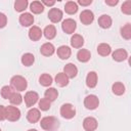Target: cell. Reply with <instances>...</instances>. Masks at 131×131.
Segmentation results:
<instances>
[{"label":"cell","mask_w":131,"mask_h":131,"mask_svg":"<svg viewBox=\"0 0 131 131\" xmlns=\"http://www.w3.org/2000/svg\"><path fill=\"white\" fill-rule=\"evenodd\" d=\"M20 118V111L16 106L8 105L6 106V119L10 122L18 121Z\"/></svg>","instance_id":"4"},{"label":"cell","mask_w":131,"mask_h":131,"mask_svg":"<svg viewBox=\"0 0 131 131\" xmlns=\"http://www.w3.org/2000/svg\"><path fill=\"white\" fill-rule=\"evenodd\" d=\"M35 61V56L34 54L32 53H25L23 56H21V63L25 66V67H31Z\"/></svg>","instance_id":"27"},{"label":"cell","mask_w":131,"mask_h":131,"mask_svg":"<svg viewBox=\"0 0 131 131\" xmlns=\"http://www.w3.org/2000/svg\"><path fill=\"white\" fill-rule=\"evenodd\" d=\"M48 17L52 23H58L62 18V11L58 8H51L48 12Z\"/></svg>","instance_id":"13"},{"label":"cell","mask_w":131,"mask_h":131,"mask_svg":"<svg viewBox=\"0 0 131 131\" xmlns=\"http://www.w3.org/2000/svg\"><path fill=\"white\" fill-rule=\"evenodd\" d=\"M64 11L68 14H75L78 11V4L74 1H69L64 5Z\"/></svg>","instance_id":"26"},{"label":"cell","mask_w":131,"mask_h":131,"mask_svg":"<svg viewBox=\"0 0 131 131\" xmlns=\"http://www.w3.org/2000/svg\"><path fill=\"white\" fill-rule=\"evenodd\" d=\"M34 23V16L29 13V12H25L23 14H20L19 16V24L23 27H30L32 26Z\"/></svg>","instance_id":"16"},{"label":"cell","mask_w":131,"mask_h":131,"mask_svg":"<svg viewBox=\"0 0 131 131\" xmlns=\"http://www.w3.org/2000/svg\"><path fill=\"white\" fill-rule=\"evenodd\" d=\"M60 115L64 119H73L76 116V108L71 103H63L60 106Z\"/></svg>","instance_id":"3"},{"label":"cell","mask_w":131,"mask_h":131,"mask_svg":"<svg viewBox=\"0 0 131 131\" xmlns=\"http://www.w3.org/2000/svg\"><path fill=\"white\" fill-rule=\"evenodd\" d=\"M63 74L69 78V79H73L77 76L78 74V69L74 63H68L64 66L63 68Z\"/></svg>","instance_id":"11"},{"label":"cell","mask_w":131,"mask_h":131,"mask_svg":"<svg viewBox=\"0 0 131 131\" xmlns=\"http://www.w3.org/2000/svg\"><path fill=\"white\" fill-rule=\"evenodd\" d=\"M80 20L83 25H90L94 20V14L91 10L85 9L80 13Z\"/></svg>","instance_id":"9"},{"label":"cell","mask_w":131,"mask_h":131,"mask_svg":"<svg viewBox=\"0 0 131 131\" xmlns=\"http://www.w3.org/2000/svg\"><path fill=\"white\" fill-rule=\"evenodd\" d=\"M78 3L80 5H82V6H88V5H90L92 3V0H79Z\"/></svg>","instance_id":"39"},{"label":"cell","mask_w":131,"mask_h":131,"mask_svg":"<svg viewBox=\"0 0 131 131\" xmlns=\"http://www.w3.org/2000/svg\"><path fill=\"white\" fill-rule=\"evenodd\" d=\"M44 96H45V98H47L49 101H54V100L57 98V96H58V92H57V90H56L55 88L50 87V88H48V89L45 91Z\"/></svg>","instance_id":"30"},{"label":"cell","mask_w":131,"mask_h":131,"mask_svg":"<svg viewBox=\"0 0 131 131\" xmlns=\"http://www.w3.org/2000/svg\"><path fill=\"white\" fill-rule=\"evenodd\" d=\"M56 53H57V56L60 59H68L72 54V50H71V48L69 46L62 45V46H59L57 48Z\"/></svg>","instance_id":"15"},{"label":"cell","mask_w":131,"mask_h":131,"mask_svg":"<svg viewBox=\"0 0 131 131\" xmlns=\"http://www.w3.org/2000/svg\"><path fill=\"white\" fill-rule=\"evenodd\" d=\"M51 106V101H49L47 98H41L39 100V107L41 111H48Z\"/></svg>","instance_id":"35"},{"label":"cell","mask_w":131,"mask_h":131,"mask_svg":"<svg viewBox=\"0 0 131 131\" xmlns=\"http://www.w3.org/2000/svg\"><path fill=\"white\" fill-rule=\"evenodd\" d=\"M84 105L87 110H95L99 105V99L94 94L87 95L84 99Z\"/></svg>","instance_id":"5"},{"label":"cell","mask_w":131,"mask_h":131,"mask_svg":"<svg viewBox=\"0 0 131 131\" xmlns=\"http://www.w3.org/2000/svg\"><path fill=\"white\" fill-rule=\"evenodd\" d=\"M55 83L60 87H64L69 84V78L63 73H58L55 76Z\"/></svg>","instance_id":"25"},{"label":"cell","mask_w":131,"mask_h":131,"mask_svg":"<svg viewBox=\"0 0 131 131\" xmlns=\"http://www.w3.org/2000/svg\"><path fill=\"white\" fill-rule=\"evenodd\" d=\"M40 118H41L40 111H39L38 108H35V107L31 108V110L28 112V114H27V120H28L30 123H32V124L37 123V122L40 120Z\"/></svg>","instance_id":"12"},{"label":"cell","mask_w":131,"mask_h":131,"mask_svg":"<svg viewBox=\"0 0 131 131\" xmlns=\"http://www.w3.org/2000/svg\"><path fill=\"white\" fill-rule=\"evenodd\" d=\"M10 84H11V87L16 90L17 92H21V91H25L28 87V82L27 80L23 77V76H19V75H16V76H13L10 80Z\"/></svg>","instance_id":"2"},{"label":"cell","mask_w":131,"mask_h":131,"mask_svg":"<svg viewBox=\"0 0 131 131\" xmlns=\"http://www.w3.org/2000/svg\"><path fill=\"white\" fill-rule=\"evenodd\" d=\"M112 90L115 95H122L125 93V86L121 82H115L112 86Z\"/></svg>","instance_id":"29"},{"label":"cell","mask_w":131,"mask_h":131,"mask_svg":"<svg viewBox=\"0 0 131 131\" xmlns=\"http://www.w3.org/2000/svg\"><path fill=\"white\" fill-rule=\"evenodd\" d=\"M13 93V90H12V87L11 86H3L1 88V96L4 98V99H9V97L11 96V94Z\"/></svg>","instance_id":"34"},{"label":"cell","mask_w":131,"mask_h":131,"mask_svg":"<svg viewBox=\"0 0 131 131\" xmlns=\"http://www.w3.org/2000/svg\"><path fill=\"white\" fill-rule=\"evenodd\" d=\"M90 57H91V53H90V51L88 49H80L78 51V53H77V58L81 62L89 61Z\"/></svg>","instance_id":"21"},{"label":"cell","mask_w":131,"mask_h":131,"mask_svg":"<svg viewBox=\"0 0 131 131\" xmlns=\"http://www.w3.org/2000/svg\"><path fill=\"white\" fill-rule=\"evenodd\" d=\"M71 45L74 48H81L84 45V38L79 34H74L71 38Z\"/></svg>","instance_id":"20"},{"label":"cell","mask_w":131,"mask_h":131,"mask_svg":"<svg viewBox=\"0 0 131 131\" xmlns=\"http://www.w3.org/2000/svg\"><path fill=\"white\" fill-rule=\"evenodd\" d=\"M86 85L89 88H94L97 85V74L95 72H89L86 77Z\"/></svg>","instance_id":"19"},{"label":"cell","mask_w":131,"mask_h":131,"mask_svg":"<svg viewBox=\"0 0 131 131\" xmlns=\"http://www.w3.org/2000/svg\"><path fill=\"white\" fill-rule=\"evenodd\" d=\"M28 131H37V130H36V129H29Z\"/></svg>","instance_id":"42"},{"label":"cell","mask_w":131,"mask_h":131,"mask_svg":"<svg viewBox=\"0 0 131 131\" xmlns=\"http://www.w3.org/2000/svg\"><path fill=\"white\" fill-rule=\"evenodd\" d=\"M97 126H98L97 120L93 117H87L83 121V128L86 131H94L96 130Z\"/></svg>","instance_id":"8"},{"label":"cell","mask_w":131,"mask_h":131,"mask_svg":"<svg viewBox=\"0 0 131 131\" xmlns=\"http://www.w3.org/2000/svg\"><path fill=\"white\" fill-rule=\"evenodd\" d=\"M30 9L33 13L35 14H39L41 12H43L44 10V5L42 4V2L40 1H33L31 4H30Z\"/></svg>","instance_id":"24"},{"label":"cell","mask_w":131,"mask_h":131,"mask_svg":"<svg viewBox=\"0 0 131 131\" xmlns=\"http://www.w3.org/2000/svg\"><path fill=\"white\" fill-rule=\"evenodd\" d=\"M24 99H25L26 105H27L28 107H31V106H33V105L36 104V102H37L38 99H39V95H38V93L35 92V91H28V92L25 94Z\"/></svg>","instance_id":"7"},{"label":"cell","mask_w":131,"mask_h":131,"mask_svg":"<svg viewBox=\"0 0 131 131\" xmlns=\"http://www.w3.org/2000/svg\"><path fill=\"white\" fill-rule=\"evenodd\" d=\"M121 10H122V12L123 13H125V14H131V1L130 0H127V1H125L123 4H122V6H121Z\"/></svg>","instance_id":"36"},{"label":"cell","mask_w":131,"mask_h":131,"mask_svg":"<svg viewBox=\"0 0 131 131\" xmlns=\"http://www.w3.org/2000/svg\"><path fill=\"white\" fill-rule=\"evenodd\" d=\"M43 34L46 37V39L51 40L56 36V29H55V27L53 25H49V26L45 27V29L43 31Z\"/></svg>","instance_id":"23"},{"label":"cell","mask_w":131,"mask_h":131,"mask_svg":"<svg viewBox=\"0 0 131 131\" xmlns=\"http://www.w3.org/2000/svg\"><path fill=\"white\" fill-rule=\"evenodd\" d=\"M42 34H43V32L41 31V29L39 27L33 26V27H31V29L29 31V38L32 41H39L42 37Z\"/></svg>","instance_id":"14"},{"label":"cell","mask_w":131,"mask_h":131,"mask_svg":"<svg viewBox=\"0 0 131 131\" xmlns=\"http://www.w3.org/2000/svg\"><path fill=\"white\" fill-rule=\"evenodd\" d=\"M40 126L42 129L46 131H54L59 126V122L55 117H52V116L44 117L40 121Z\"/></svg>","instance_id":"1"},{"label":"cell","mask_w":131,"mask_h":131,"mask_svg":"<svg viewBox=\"0 0 131 131\" xmlns=\"http://www.w3.org/2000/svg\"><path fill=\"white\" fill-rule=\"evenodd\" d=\"M43 5H47V6H52L55 4V1H42Z\"/></svg>","instance_id":"41"},{"label":"cell","mask_w":131,"mask_h":131,"mask_svg":"<svg viewBox=\"0 0 131 131\" xmlns=\"http://www.w3.org/2000/svg\"><path fill=\"white\" fill-rule=\"evenodd\" d=\"M112 23H113L112 17L110 15H107V14H102L98 18V25L102 29H108V28H111Z\"/></svg>","instance_id":"18"},{"label":"cell","mask_w":131,"mask_h":131,"mask_svg":"<svg viewBox=\"0 0 131 131\" xmlns=\"http://www.w3.org/2000/svg\"><path fill=\"white\" fill-rule=\"evenodd\" d=\"M111 52H112V48L106 43H100L97 46V53L101 56H107L108 54H111Z\"/></svg>","instance_id":"22"},{"label":"cell","mask_w":131,"mask_h":131,"mask_svg":"<svg viewBox=\"0 0 131 131\" xmlns=\"http://www.w3.org/2000/svg\"><path fill=\"white\" fill-rule=\"evenodd\" d=\"M28 4H29L28 0H16L14 2V9L17 12L25 11V9L28 7Z\"/></svg>","instance_id":"32"},{"label":"cell","mask_w":131,"mask_h":131,"mask_svg":"<svg viewBox=\"0 0 131 131\" xmlns=\"http://www.w3.org/2000/svg\"><path fill=\"white\" fill-rule=\"evenodd\" d=\"M0 131H1V129H0Z\"/></svg>","instance_id":"43"},{"label":"cell","mask_w":131,"mask_h":131,"mask_svg":"<svg viewBox=\"0 0 131 131\" xmlns=\"http://www.w3.org/2000/svg\"><path fill=\"white\" fill-rule=\"evenodd\" d=\"M119 3V0H105V4L106 5H111V6H115Z\"/></svg>","instance_id":"40"},{"label":"cell","mask_w":131,"mask_h":131,"mask_svg":"<svg viewBox=\"0 0 131 131\" xmlns=\"http://www.w3.org/2000/svg\"><path fill=\"white\" fill-rule=\"evenodd\" d=\"M23 96L20 95L19 92H16V91H13V93L11 94V96L9 97V101L11 104H14V105H18L21 103L23 101Z\"/></svg>","instance_id":"31"},{"label":"cell","mask_w":131,"mask_h":131,"mask_svg":"<svg viewBox=\"0 0 131 131\" xmlns=\"http://www.w3.org/2000/svg\"><path fill=\"white\" fill-rule=\"evenodd\" d=\"M6 24H7V16L4 13L0 12V29L4 28L6 26Z\"/></svg>","instance_id":"37"},{"label":"cell","mask_w":131,"mask_h":131,"mask_svg":"<svg viewBox=\"0 0 131 131\" xmlns=\"http://www.w3.org/2000/svg\"><path fill=\"white\" fill-rule=\"evenodd\" d=\"M112 56H113V59H114V60L121 62V61H124V60L127 59V57H128V52H127L125 49H123V48H119V49H116V50L113 52Z\"/></svg>","instance_id":"10"},{"label":"cell","mask_w":131,"mask_h":131,"mask_svg":"<svg viewBox=\"0 0 131 131\" xmlns=\"http://www.w3.org/2000/svg\"><path fill=\"white\" fill-rule=\"evenodd\" d=\"M54 51H55V48H54L53 44L52 43H49V42L44 43L41 46V48H40V52L44 56H51L54 53Z\"/></svg>","instance_id":"17"},{"label":"cell","mask_w":131,"mask_h":131,"mask_svg":"<svg viewBox=\"0 0 131 131\" xmlns=\"http://www.w3.org/2000/svg\"><path fill=\"white\" fill-rule=\"evenodd\" d=\"M121 36L126 40L131 39V25L130 24H126L125 26L121 28Z\"/></svg>","instance_id":"33"},{"label":"cell","mask_w":131,"mask_h":131,"mask_svg":"<svg viewBox=\"0 0 131 131\" xmlns=\"http://www.w3.org/2000/svg\"><path fill=\"white\" fill-rule=\"evenodd\" d=\"M52 81H53L52 77H51L49 74H46V73L42 74V75L40 76V78H39V83H40L42 86H44V87L50 86V85L52 84Z\"/></svg>","instance_id":"28"},{"label":"cell","mask_w":131,"mask_h":131,"mask_svg":"<svg viewBox=\"0 0 131 131\" xmlns=\"http://www.w3.org/2000/svg\"><path fill=\"white\" fill-rule=\"evenodd\" d=\"M6 119V107L0 105V121H4Z\"/></svg>","instance_id":"38"},{"label":"cell","mask_w":131,"mask_h":131,"mask_svg":"<svg viewBox=\"0 0 131 131\" xmlns=\"http://www.w3.org/2000/svg\"><path fill=\"white\" fill-rule=\"evenodd\" d=\"M61 29L67 34H73L75 33L77 29V24L73 18H67L61 24Z\"/></svg>","instance_id":"6"}]
</instances>
